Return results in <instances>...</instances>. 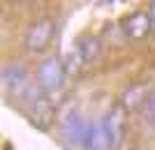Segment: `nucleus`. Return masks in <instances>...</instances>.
Returning a JSON list of instances; mask_svg holds the SVG:
<instances>
[{
	"label": "nucleus",
	"instance_id": "f257e3e1",
	"mask_svg": "<svg viewBox=\"0 0 155 150\" xmlns=\"http://www.w3.org/2000/svg\"><path fill=\"white\" fill-rule=\"evenodd\" d=\"M0 78H2V88H5L9 95L14 97H26V92L30 90V74L21 62H7L0 72Z\"/></svg>",
	"mask_w": 155,
	"mask_h": 150
},
{
	"label": "nucleus",
	"instance_id": "f03ea898",
	"mask_svg": "<svg viewBox=\"0 0 155 150\" xmlns=\"http://www.w3.org/2000/svg\"><path fill=\"white\" fill-rule=\"evenodd\" d=\"M53 28H56V23L51 19H37L26 33V49L32 53H42L46 46L51 44Z\"/></svg>",
	"mask_w": 155,
	"mask_h": 150
},
{
	"label": "nucleus",
	"instance_id": "7ed1b4c3",
	"mask_svg": "<svg viewBox=\"0 0 155 150\" xmlns=\"http://www.w3.org/2000/svg\"><path fill=\"white\" fill-rule=\"evenodd\" d=\"M60 129H63V136L70 145H81L86 136V129H88V123L79 116L77 109H67V111L60 116Z\"/></svg>",
	"mask_w": 155,
	"mask_h": 150
},
{
	"label": "nucleus",
	"instance_id": "20e7f679",
	"mask_svg": "<svg viewBox=\"0 0 155 150\" xmlns=\"http://www.w3.org/2000/svg\"><path fill=\"white\" fill-rule=\"evenodd\" d=\"M102 120V127H104V134H107V143H109V150H116L123 141V132H125V118L120 109H111V111L104 113Z\"/></svg>",
	"mask_w": 155,
	"mask_h": 150
},
{
	"label": "nucleus",
	"instance_id": "39448f33",
	"mask_svg": "<svg viewBox=\"0 0 155 150\" xmlns=\"http://www.w3.org/2000/svg\"><path fill=\"white\" fill-rule=\"evenodd\" d=\"M60 81H63V65H60L56 58L44 60L37 69V85L42 90L51 92L60 88Z\"/></svg>",
	"mask_w": 155,
	"mask_h": 150
},
{
	"label": "nucleus",
	"instance_id": "423d86ee",
	"mask_svg": "<svg viewBox=\"0 0 155 150\" xmlns=\"http://www.w3.org/2000/svg\"><path fill=\"white\" fill-rule=\"evenodd\" d=\"M81 148H84V150H109L107 134H104V127H102V120L88 123V129H86V136H84Z\"/></svg>",
	"mask_w": 155,
	"mask_h": 150
},
{
	"label": "nucleus",
	"instance_id": "0eeeda50",
	"mask_svg": "<svg viewBox=\"0 0 155 150\" xmlns=\"http://www.w3.org/2000/svg\"><path fill=\"white\" fill-rule=\"evenodd\" d=\"M148 28H150V16L143 14V12L132 14V16L125 21V33H127L132 39H141L143 35L148 33Z\"/></svg>",
	"mask_w": 155,
	"mask_h": 150
},
{
	"label": "nucleus",
	"instance_id": "6e6552de",
	"mask_svg": "<svg viewBox=\"0 0 155 150\" xmlns=\"http://www.w3.org/2000/svg\"><path fill=\"white\" fill-rule=\"evenodd\" d=\"M150 92H146V88L143 85H132V88H127L123 95V106L125 109H139V106H143V102H146V97H148Z\"/></svg>",
	"mask_w": 155,
	"mask_h": 150
},
{
	"label": "nucleus",
	"instance_id": "1a4fd4ad",
	"mask_svg": "<svg viewBox=\"0 0 155 150\" xmlns=\"http://www.w3.org/2000/svg\"><path fill=\"white\" fill-rule=\"evenodd\" d=\"M74 49L79 51V56H81L84 62H91L97 53H100V42H97L95 37H81V39H79V44L74 46Z\"/></svg>",
	"mask_w": 155,
	"mask_h": 150
},
{
	"label": "nucleus",
	"instance_id": "9d476101",
	"mask_svg": "<svg viewBox=\"0 0 155 150\" xmlns=\"http://www.w3.org/2000/svg\"><path fill=\"white\" fill-rule=\"evenodd\" d=\"M143 120H146V125L155 127V92H150L143 102Z\"/></svg>",
	"mask_w": 155,
	"mask_h": 150
},
{
	"label": "nucleus",
	"instance_id": "9b49d317",
	"mask_svg": "<svg viewBox=\"0 0 155 150\" xmlns=\"http://www.w3.org/2000/svg\"><path fill=\"white\" fill-rule=\"evenodd\" d=\"M81 65H86V62L81 60V56H79L77 49H72L70 56H67V62H65V72H67V74H74V72L81 69Z\"/></svg>",
	"mask_w": 155,
	"mask_h": 150
},
{
	"label": "nucleus",
	"instance_id": "f8f14e48",
	"mask_svg": "<svg viewBox=\"0 0 155 150\" xmlns=\"http://www.w3.org/2000/svg\"><path fill=\"white\" fill-rule=\"evenodd\" d=\"M150 21L155 23V2H153V7H150Z\"/></svg>",
	"mask_w": 155,
	"mask_h": 150
}]
</instances>
